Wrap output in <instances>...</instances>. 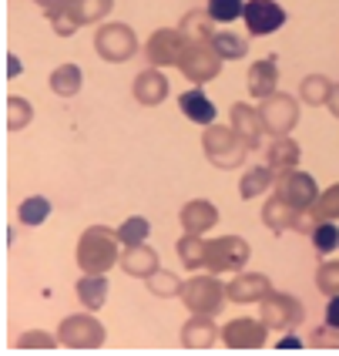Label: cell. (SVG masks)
Wrapping results in <instances>:
<instances>
[{"mask_svg": "<svg viewBox=\"0 0 339 356\" xmlns=\"http://www.w3.org/2000/svg\"><path fill=\"white\" fill-rule=\"evenodd\" d=\"M118 232L104 229V225H91L78 242V266L84 273H104L118 262Z\"/></svg>", "mask_w": 339, "mask_h": 356, "instance_id": "1", "label": "cell"}, {"mask_svg": "<svg viewBox=\"0 0 339 356\" xmlns=\"http://www.w3.org/2000/svg\"><path fill=\"white\" fill-rule=\"evenodd\" d=\"M181 74L195 84H205V81H215L222 71V58L219 51L212 47V40H188L185 54L179 60Z\"/></svg>", "mask_w": 339, "mask_h": 356, "instance_id": "2", "label": "cell"}, {"mask_svg": "<svg viewBox=\"0 0 339 356\" xmlns=\"http://www.w3.org/2000/svg\"><path fill=\"white\" fill-rule=\"evenodd\" d=\"M179 296L192 313H199V316H215L222 306H225V299H229V289H222L212 276H199V279H188V282L181 286Z\"/></svg>", "mask_w": 339, "mask_h": 356, "instance_id": "3", "label": "cell"}, {"mask_svg": "<svg viewBox=\"0 0 339 356\" xmlns=\"http://www.w3.org/2000/svg\"><path fill=\"white\" fill-rule=\"evenodd\" d=\"M201 145H205V155H208V161L212 165H219V168H235L239 161H245V141L235 135V128H208L205 131V138H201Z\"/></svg>", "mask_w": 339, "mask_h": 356, "instance_id": "4", "label": "cell"}, {"mask_svg": "<svg viewBox=\"0 0 339 356\" xmlns=\"http://www.w3.org/2000/svg\"><path fill=\"white\" fill-rule=\"evenodd\" d=\"M252 256L249 242L239 236H222L215 242H208V256H205V269L212 273H229V269H242Z\"/></svg>", "mask_w": 339, "mask_h": 356, "instance_id": "5", "label": "cell"}, {"mask_svg": "<svg viewBox=\"0 0 339 356\" xmlns=\"http://www.w3.org/2000/svg\"><path fill=\"white\" fill-rule=\"evenodd\" d=\"M306 316L302 302L289 293H269L262 299V323L269 330H296Z\"/></svg>", "mask_w": 339, "mask_h": 356, "instance_id": "6", "label": "cell"}, {"mask_svg": "<svg viewBox=\"0 0 339 356\" xmlns=\"http://www.w3.org/2000/svg\"><path fill=\"white\" fill-rule=\"evenodd\" d=\"M94 47H98V54L104 60H128L135 51H138V38H135V31L128 27V24H104L98 31V38H94Z\"/></svg>", "mask_w": 339, "mask_h": 356, "instance_id": "7", "label": "cell"}, {"mask_svg": "<svg viewBox=\"0 0 339 356\" xmlns=\"http://www.w3.org/2000/svg\"><path fill=\"white\" fill-rule=\"evenodd\" d=\"M259 118H262V128H269V135L279 138V135H289L292 124L299 121V104L289 95H269L262 101Z\"/></svg>", "mask_w": 339, "mask_h": 356, "instance_id": "8", "label": "cell"}, {"mask_svg": "<svg viewBox=\"0 0 339 356\" xmlns=\"http://www.w3.org/2000/svg\"><path fill=\"white\" fill-rule=\"evenodd\" d=\"M58 339L71 350H94L104 343V330L94 316H67L60 323Z\"/></svg>", "mask_w": 339, "mask_h": 356, "instance_id": "9", "label": "cell"}, {"mask_svg": "<svg viewBox=\"0 0 339 356\" xmlns=\"http://www.w3.org/2000/svg\"><path fill=\"white\" fill-rule=\"evenodd\" d=\"M242 17H245V27L252 38H265V34H276L286 24V10L276 0H249Z\"/></svg>", "mask_w": 339, "mask_h": 356, "instance_id": "10", "label": "cell"}, {"mask_svg": "<svg viewBox=\"0 0 339 356\" xmlns=\"http://www.w3.org/2000/svg\"><path fill=\"white\" fill-rule=\"evenodd\" d=\"M276 195L286 198L296 212H309L313 202L320 198V192H316V181L306 175V172H286V175L279 178V192H276Z\"/></svg>", "mask_w": 339, "mask_h": 356, "instance_id": "11", "label": "cell"}, {"mask_svg": "<svg viewBox=\"0 0 339 356\" xmlns=\"http://www.w3.org/2000/svg\"><path fill=\"white\" fill-rule=\"evenodd\" d=\"M185 47H188V38L181 31H158V34H151L144 54L151 60V67H165V64H179Z\"/></svg>", "mask_w": 339, "mask_h": 356, "instance_id": "12", "label": "cell"}, {"mask_svg": "<svg viewBox=\"0 0 339 356\" xmlns=\"http://www.w3.org/2000/svg\"><path fill=\"white\" fill-rule=\"evenodd\" d=\"M265 323L259 319H232L225 330H222V339L229 343V350H259L265 343Z\"/></svg>", "mask_w": 339, "mask_h": 356, "instance_id": "13", "label": "cell"}, {"mask_svg": "<svg viewBox=\"0 0 339 356\" xmlns=\"http://www.w3.org/2000/svg\"><path fill=\"white\" fill-rule=\"evenodd\" d=\"M121 269H124L128 276L148 279L151 273H158V252H155L151 245H144V242L128 245V252L121 256Z\"/></svg>", "mask_w": 339, "mask_h": 356, "instance_id": "14", "label": "cell"}, {"mask_svg": "<svg viewBox=\"0 0 339 356\" xmlns=\"http://www.w3.org/2000/svg\"><path fill=\"white\" fill-rule=\"evenodd\" d=\"M232 128H235V135L245 141V148H256L259 145V135L265 131L262 128V118H259V108H249V104H235L232 108Z\"/></svg>", "mask_w": 339, "mask_h": 356, "instance_id": "15", "label": "cell"}, {"mask_svg": "<svg viewBox=\"0 0 339 356\" xmlns=\"http://www.w3.org/2000/svg\"><path fill=\"white\" fill-rule=\"evenodd\" d=\"M276 84H279V67H276V58L252 64V71H249V95H252V98L265 101L269 95H276Z\"/></svg>", "mask_w": 339, "mask_h": 356, "instance_id": "16", "label": "cell"}, {"mask_svg": "<svg viewBox=\"0 0 339 356\" xmlns=\"http://www.w3.org/2000/svg\"><path fill=\"white\" fill-rule=\"evenodd\" d=\"M179 108H181V115L188 121H195V124H212V121H215V104L208 101V95H205L201 88L185 91L179 98Z\"/></svg>", "mask_w": 339, "mask_h": 356, "instance_id": "17", "label": "cell"}, {"mask_svg": "<svg viewBox=\"0 0 339 356\" xmlns=\"http://www.w3.org/2000/svg\"><path fill=\"white\" fill-rule=\"evenodd\" d=\"M219 222V209L212 205V202H188L185 209H181V225H185V232H192V236H199L205 229H212Z\"/></svg>", "mask_w": 339, "mask_h": 356, "instance_id": "18", "label": "cell"}, {"mask_svg": "<svg viewBox=\"0 0 339 356\" xmlns=\"http://www.w3.org/2000/svg\"><path fill=\"white\" fill-rule=\"evenodd\" d=\"M299 216H306V212H296L286 198H269L265 202V209H262V222L269 225V229H276V232H282V229H296L299 225Z\"/></svg>", "mask_w": 339, "mask_h": 356, "instance_id": "19", "label": "cell"}, {"mask_svg": "<svg viewBox=\"0 0 339 356\" xmlns=\"http://www.w3.org/2000/svg\"><path fill=\"white\" fill-rule=\"evenodd\" d=\"M269 293H272V286L259 273H245L229 286V299H235V302H256V299H265Z\"/></svg>", "mask_w": 339, "mask_h": 356, "instance_id": "20", "label": "cell"}, {"mask_svg": "<svg viewBox=\"0 0 339 356\" xmlns=\"http://www.w3.org/2000/svg\"><path fill=\"white\" fill-rule=\"evenodd\" d=\"M44 14L51 17V24H54V31H58L60 38H71V34L81 27L78 0H54V3H47V7H44Z\"/></svg>", "mask_w": 339, "mask_h": 356, "instance_id": "21", "label": "cell"}, {"mask_svg": "<svg viewBox=\"0 0 339 356\" xmlns=\"http://www.w3.org/2000/svg\"><path fill=\"white\" fill-rule=\"evenodd\" d=\"M165 95H168V81H165L161 71L151 67V71H141L138 78H135V98L141 104H161Z\"/></svg>", "mask_w": 339, "mask_h": 356, "instance_id": "22", "label": "cell"}, {"mask_svg": "<svg viewBox=\"0 0 339 356\" xmlns=\"http://www.w3.org/2000/svg\"><path fill=\"white\" fill-rule=\"evenodd\" d=\"M181 343H185V350H208L215 343V323L195 313V319L185 323V330H181Z\"/></svg>", "mask_w": 339, "mask_h": 356, "instance_id": "23", "label": "cell"}, {"mask_svg": "<svg viewBox=\"0 0 339 356\" xmlns=\"http://www.w3.org/2000/svg\"><path fill=\"white\" fill-rule=\"evenodd\" d=\"M104 296H108V279L101 276V273H88V276L78 279V299L88 309H101Z\"/></svg>", "mask_w": 339, "mask_h": 356, "instance_id": "24", "label": "cell"}, {"mask_svg": "<svg viewBox=\"0 0 339 356\" xmlns=\"http://www.w3.org/2000/svg\"><path fill=\"white\" fill-rule=\"evenodd\" d=\"M265 161H269V168H292L299 161V145L289 138V135H279L265 148Z\"/></svg>", "mask_w": 339, "mask_h": 356, "instance_id": "25", "label": "cell"}, {"mask_svg": "<svg viewBox=\"0 0 339 356\" xmlns=\"http://www.w3.org/2000/svg\"><path fill=\"white\" fill-rule=\"evenodd\" d=\"M212 47L219 51L222 60H239L249 54V40L239 38V34H232V31H215V34H212Z\"/></svg>", "mask_w": 339, "mask_h": 356, "instance_id": "26", "label": "cell"}, {"mask_svg": "<svg viewBox=\"0 0 339 356\" xmlns=\"http://www.w3.org/2000/svg\"><path fill=\"white\" fill-rule=\"evenodd\" d=\"M81 81H84V74H81L78 64H64V67H58V71L51 74V88H54V95L71 98V95L81 91Z\"/></svg>", "mask_w": 339, "mask_h": 356, "instance_id": "27", "label": "cell"}, {"mask_svg": "<svg viewBox=\"0 0 339 356\" xmlns=\"http://www.w3.org/2000/svg\"><path fill=\"white\" fill-rule=\"evenodd\" d=\"M205 256H208V242H201L199 236L185 232V238L179 242V259L188 266V269H201L205 266Z\"/></svg>", "mask_w": 339, "mask_h": 356, "instance_id": "28", "label": "cell"}, {"mask_svg": "<svg viewBox=\"0 0 339 356\" xmlns=\"http://www.w3.org/2000/svg\"><path fill=\"white\" fill-rule=\"evenodd\" d=\"M309 216H313V225H316V222H336V218H339V185L326 188V192H322V198H316V202H313Z\"/></svg>", "mask_w": 339, "mask_h": 356, "instance_id": "29", "label": "cell"}, {"mask_svg": "<svg viewBox=\"0 0 339 356\" xmlns=\"http://www.w3.org/2000/svg\"><path fill=\"white\" fill-rule=\"evenodd\" d=\"M272 168L269 165H259V168H249L245 172V178H242V185H239V195L242 198H256L262 192V188H269L272 185Z\"/></svg>", "mask_w": 339, "mask_h": 356, "instance_id": "30", "label": "cell"}, {"mask_svg": "<svg viewBox=\"0 0 339 356\" xmlns=\"http://www.w3.org/2000/svg\"><path fill=\"white\" fill-rule=\"evenodd\" d=\"M208 20H212V17H208V10H205V14L192 10L188 17L181 20V34H185L188 40H212V34H215V31L208 27Z\"/></svg>", "mask_w": 339, "mask_h": 356, "instance_id": "31", "label": "cell"}, {"mask_svg": "<svg viewBox=\"0 0 339 356\" xmlns=\"http://www.w3.org/2000/svg\"><path fill=\"white\" fill-rule=\"evenodd\" d=\"M309 236H313V245H316V252H322V256H326V252H333V249L339 245V229H336V222H316Z\"/></svg>", "mask_w": 339, "mask_h": 356, "instance_id": "32", "label": "cell"}, {"mask_svg": "<svg viewBox=\"0 0 339 356\" xmlns=\"http://www.w3.org/2000/svg\"><path fill=\"white\" fill-rule=\"evenodd\" d=\"M242 10H245L242 0H208V17H212V24L215 20L219 24H232V20L242 17Z\"/></svg>", "mask_w": 339, "mask_h": 356, "instance_id": "33", "label": "cell"}, {"mask_svg": "<svg viewBox=\"0 0 339 356\" xmlns=\"http://www.w3.org/2000/svg\"><path fill=\"white\" fill-rule=\"evenodd\" d=\"M148 232H151L148 218L135 216V218H128V222L118 229V238L124 242V245H138V242H144V238H148Z\"/></svg>", "mask_w": 339, "mask_h": 356, "instance_id": "34", "label": "cell"}, {"mask_svg": "<svg viewBox=\"0 0 339 356\" xmlns=\"http://www.w3.org/2000/svg\"><path fill=\"white\" fill-rule=\"evenodd\" d=\"M17 216L24 225H40L44 218L51 216V202H47V198H27V202L20 205Z\"/></svg>", "mask_w": 339, "mask_h": 356, "instance_id": "35", "label": "cell"}, {"mask_svg": "<svg viewBox=\"0 0 339 356\" xmlns=\"http://www.w3.org/2000/svg\"><path fill=\"white\" fill-rule=\"evenodd\" d=\"M329 95H333V84L326 78H320V74L302 81V98L309 101V104H322V101H329Z\"/></svg>", "mask_w": 339, "mask_h": 356, "instance_id": "36", "label": "cell"}, {"mask_svg": "<svg viewBox=\"0 0 339 356\" xmlns=\"http://www.w3.org/2000/svg\"><path fill=\"white\" fill-rule=\"evenodd\" d=\"M144 282H148V289H151L155 296H161V299L165 296H179L181 293V282L172 276V273H151Z\"/></svg>", "mask_w": 339, "mask_h": 356, "instance_id": "37", "label": "cell"}, {"mask_svg": "<svg viewBox=\"0 0 339 356\" xmlns=\"http://www.w3.org/2000/svg\"><path fill=\"white\" fill-rule=\"evenodd\" d=\"M31 118H34L31 101H24V98H10V101H7V124H10L14 131H17V128H24Z\"/></svg>", "mask_w": 339, "mask_h": 356, "instance_id": "38", "label": "cell"}, {"mask_svg": "<svg viewBox=\"0 0 339 356\" xmlns=\"http://www.w3.org/2000/svg\"><path fill=\"white\" fill-rule=\"evenodd\" d=\"M115 7V0H78V20L81 24H91V20H101L108 10Z\"/></svg>", "mask_w": 339, "mask_h": 356, "instance_id": "39", "label": "cell"}, {"mask_svg": "<svg viewBox=\"0 0 339 356\" xmlns=\"http://www.w3.org/2000/svg\"><path fill=\"white\" fill-rule=\"evenodd\" d=\"M316 286L329 296H339V262H326L320 273H316Z\"/></svg>", "mask_w": 339, "mask_h": 356, "instance_id": "40", "label": "cell"}, {"mask_svg": "<svg viewBox=\"0 0 339 356\" xmlns=\"http://www.w3.org/2000/svg\"><path fill=\"white\" fill-rule=\"evenodd\" d=\"M309 343H313L316 350H339V330H333V326L316 330V333L309 337Z\"/></svg>", "mask_w": 339, "mask_h": 356, "instance_id": "41", "label": "cell"}, {"mask_svg": "<svg viewBox=\"0 0 339 356\" xmlns=\"http://www.w3.org/2000/svg\"><path fill=\"white\" fill-rule=\"evenodd\" d=\"M17 346L20 350H54V337H47V333H27Z\"/></svg>", "mask_w": 339, "mask_h": 356, "instance_id": "42", "label": "cell"}, {"mask_svg": "<svg viewBox=\"0 0 339 356\" xmlns=\"http://www.w3.org/2000/svg\"><path fill=\"white\" fill-rule=\"evenodd\" d=\"M326 326L339 330V296H333L329 299V306H326Z\"/></svg>", "mask_w": 339, "mask_h": 356, "instance_id": "43", "label": "cell"}, {"mask_svg": "<svg viewBox=\"0 0 339 356\" xmlns=\"http://www.w3.org/2000/svg\"><path fill=\"white\" fill-rule=\"evenodd\" d=\"M276 350H286V353H292V350H302V343H299V337H282Z\"/></svg>", "mask_w": 339, "mask_h": 356, "instance_id": "44", "label": "cell"}, {"mask_svg": "<svg viewBox=\"0 0 339 356\" xmlns=\"http://www.w3.org/2000/svg\"><path fill=\"white\" fill-rule=\"evenodd\" d=\"M329 108H333V115L339 118V84L333 88V95H329Z\"/></svg>", "mask_w": 339, "mask_h": 356, "instance_id": "45", "label": "cell"}, {"mask_svg": "<svg viewBox=\"0 0 339 356\" xmlns=\"http://www.w3.org/2000/svg\"><path fill=\"white\" fill-rule=\"evenodd\" d=\"M38 3H40V7H47V3H54V0H38Z\"/></svg>", "mask_w": 339, "mask_h": 356, "instance_id": "46", "label": "cell"}]
</instances>
